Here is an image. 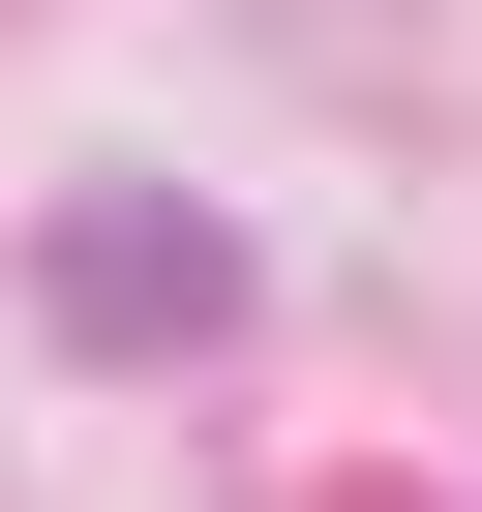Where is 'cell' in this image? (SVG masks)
<instances>
[{"instance_id":"obj_1","label":"cell","mask_w":482,"mask_h":512,"mask_svg":"<svg viewBox=\"0 0 482 512\" xmlns=\"http://www.w3.org/2000/svg\"><path fill=\"white\" fill-rule=\"evenodd\" d=\"M61 332H121V362L241 332V241H211V211H151V181H91V211H61Z\"/></svg>"}]
</instances>
